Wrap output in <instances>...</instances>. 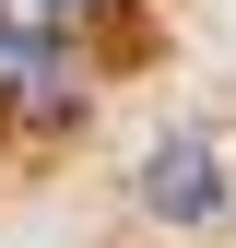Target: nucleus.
<instances>
[{
	"instance_id": "f257e3e1",
	"label": "nucleus",
	"mask_w": 236,
	"mask_h": 248,
	"mask_svg": "<svg viewBox=\"0 0 236 248\" xmlns=\"http://www.w3.org/2000/svg\"><path fill=\"white\" fill-rule=\"evenodd\" d=\"M142 213H154V225H213L224 213V154L201 130H165L142 154Z\"/></svg>"
},
{
	"instance_id": "f03ea898",
	"label": "nucleus",
	"mask_w": 236,
	"mask_h": 248,
	"mask_svg": "<svg viewBox=\"0 0 236 248\" xmlns=\"http://www.w3.org/2000/svg\"><path fill=\"white\" fill-rule=\"evenodd\" d=\"M0 95H12V107H83V59L71 47H59L47 36V24H12V36H0Z\"/></svg>"
},
{
	"instance_id": "7ed1b4c3",
	"label": "nucleus",
	"mask_w": 236,
	"mask_h": 248,
	"mask_svg": "<svg viewBox=\"0 0 236 248\" xmlns=\"http://www.w3.org/2000/svg\"><path fill=\"white\" fill-rule=\"evenodd\" d=\"M24 24H59V12H95V0H12Z\"/></svg>"
},
{
	"instance_id": "20e7f679",
	"label": "nucleus",
	"mask_w": 236,
	"mask_h": 248,
	"mask_svg": "<svg viewBox=\"0 0 236 248\" xmlns=\"http://www.w3.org/2000/svg\"><path fill=\"white\" fill-rule=\"evenodd\" d=\"M12 24H24V12H12V0H0V36H12Z\"/></svg>"
}]
</instances>
